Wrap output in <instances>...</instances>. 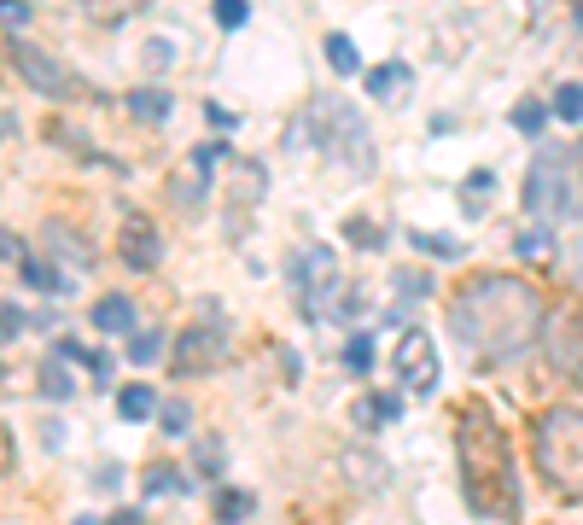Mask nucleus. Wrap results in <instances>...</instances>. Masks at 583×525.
Here are the masks:
<instances>
[{
  "instance_id": "obj_1",
  "label": "nucleus",
  "mask_w": 583,
  "mask_h": 525,
  "mask_svg": "<svg viewBox=\"0 0 583 525\" xmlns=\"http://www.w3.org/2000/svg\"><path fill=\"white\" fill-rule=\"evenodd\" d=\"M543 292L525 275H473L449 292V333L484 362H514L543 333Z\"/></svg>"
},
{
  "instance_id": "obj_2",
  "label": "nucleus",
  "mask_w": 583,
  "mask_h": 525,
  "mask_svg": "<svg viewBox=\"0 0 583 525\" xmlns=\"http://www.w3.org/2000/svg\"><path fill=\"white\" fill-rule=\"evenodd\" d=\"M455 461H461V496L479 520H514L519 514V473L502 420L484 397H467L455 409Z\"/></svg>"
},
{
  "instance_id": "obj_3",
  "label": "nucleus",
  "mask_w": 583,
  "mask_h": 525,
  "mask_svg": "<svg viewBox=\"0 0 583 525\" xmlns=\"http://www.w3.org/2000/svg\"><path fill=\"white\" fill-rule=\"evenodd\" d=\"M531 455H537V473L543 485L583 508V409L578 403H554L531 420Z\"/></svg>"
},
{
  "instance_id": "obj_4",
  "label": "nucleus",
  "mask_w": 583,
  "mask_h": 525,
  "mask_svg": "<svg viewBox=\"0 0 583 525\" xmlns=\"http://www.w3.org/2000/svg\"><path fill=\"white\" fill-rule=\"evenodd\" d=\"M525 210L543 222H583V140L537 152L525 170Z\"/></svg>"
},
{
  "instance_id": "obj_5",
  "label": "nucleus",
  "mask_w": 583,
  "mask_h": 525,
  "mask_svg": "<svg viewBox=\"0 0 583 525\" xmlns=\"http://www.w3.org/2000/svg\"><path fill=\"white\" fill-rule=\"evenodd\" d=\"M543 356L560 380H578L583 374V304H560V310H543Z\"/></svg>"
},
{
  "instance_id": "obj_6",
  "label": "nucleus",
  "mask_w": 583,
  "mask_h": 525,
  "mask_svg": "<svg viewBox=\"0 0 583 525\" xmlns=\"http://www.w3.org/2000/svg\"><path fill=\"white\" fill-rule=\"evenodd\" d=\"M222 356H228V333H222V321H193V327H181L170 345V374L175 380H199L210 368H222Z\"/></svg>"
},
{
  "instance_id": "obj_7",
  "label": "nucleus",
  "mask_w": 583,
  "mask_h": 525,
  "mask_svg": "<svg viewBox=\"0 0 583 525\" xmlns=\"http://www.w3.org/2000/svg\"><path fill=\"white\" fill-rule=\"evenodd\" d=\"M339 257L327 245H304L292 257V292H298V310L304 315H327V298L339 292Z\"/></svg>"
},
{
  "instance_id": "obj_8",
  "label": "nucleus",
  "mask_w": 583,
  "mask_h": 525,
  "mask_svg": "<svg viewBox=\"0 0 583 525\" xmlns=\"http://www.w3.org/2000/svg\"><path fill=\"white\" fill-rule=\"evenodd\" d=\"M6 53H12V70L24 76V88H35L41 100H76V94H88L82 76H70L53 53H41V47H30V41H12Z\"/></svg>"
},
{
  "instance_id": "obj_9",
  "label": "nucleus",
  "mask_w": 583,
  "mask_h": 525,
  "mask_svg": "<svg viewBox=\"0 0 583 525\" xmlns=\"http://www.w3.org/2000/svg\"><path fill=\"white\" fill-rule=\"evenodd\" d=\"M391 374L403 380V391L432 397V391H438V345H432V333L409 327V333L397 339V350H391Z\"/></svg>"
},
{
  "instance_id": "obj_10",
  "label": "nucleus",
  "mask_w": 583,
  "mask_h": 525,
  "mask_svg": "<svg viewBox=\"0 0 583 525\" xmlns=\"http://www.w3.org/2000/svg\"><path fill=\"white\" fill-rule=\"evenodd\" d=\"M228 158V140H205V146H193L187 152V164L175 170V181H170V193H175V210H193L205 205V193H210V170Z\"/></svg>"
},
{
  "instance_id": "obj_11",
  "label": "nucleus",
  "mask_w": 583,
  "mask_h": 525,
  "mask_svg": "<svg viewBox=\"0 0 583 525\" xmlns=\"http://www.w3.org/2000/svg\"><path fill=\"white\" fill-rule=\"evenodd\" d=\"M321 123H327V135H321V146H333L344 164L356 175L374 170V152H368V129H362V117L356 111H344V105H321Z\"/></svg>"
},
{
  "instance_id": "obj_12",
  "label": "nucleus",
  "mask_w": 583,
  "mask_h": 525,
  "mask_svg": "<svg viewBox=\"0 0 583 525\" xmlns=\"http://www.w3.org/2000/svg\"><path fill=\"white\" fill-rule=\"evenodd\" d=\"M117 257H123L129 269H140V275L164 263V240H158L152 216H140V210H129V216H123V228H117Z\"/></svg>"
},
{
  "instance_id": "obj_13",
  "label": "nucleus",
  "mask_w": 583,
  "mask_h": 525,
  "mask_svg": "<svg viewBox=\"0 0 583 525\" xmlns=\"http://www.w3.org/2000/svg\"><path fill=\"white\" fill-rule=\"evenodd\" d=\"M94 333L117 339V333H135V298L129 292H105L94 304Z\"/></svg>"
},
{
  "instance_id": "obj_14",
  "label": "nucleus",
  "mask_w": 583,
  "mask_h": 525,
  "mask_svg": "<svg viewBox=\"0 0 583 525\" xmlns=\"http://www.w3.org/2000/svg\"><path fill=\"white\" fill-rule=\"evenodd\" d=\"M350 420L362 432H374L379 420H403V391H374V397H356L350 403Z\"/></svg>"
},
{
  "instance_id": "obj_15",
  "label": "nucleus",
  "mask_w": 583,
  "mask_h": 525,
  "mask_svg": "<svg viewBox=\"0 0 583 525\" xmlns=\"http://www.w3.org/2000/svg\"><path fill=\"white\" fill-rule=\"evenodd\" d=\"M123 111H129L135 123H146V129H158V123H170L175 100H170V88H135V94L123 100Z\"/></svg>"
},
{
  "instance_id": "obj_16",
  "label": "nucleus",
  "mask_w": 583,
  "mask_h": 525,
  "mask_svg": "<svg viewBox=\"0 0 583 525\" xmlns=\"http://www.w3.org/2000/svg\"><path fill=\"white\" fill-rule=\"evenodd\" d=\"M70 368H76V362H70V356H65L59 345H53V356L41 362V391H47L53 403H65V397H76V374H70Z\"/></svg>"
},
{
  "instance_id": "obj_17",
  "label": "nucleus",
  "mask_w": 583,
  "mask_h": 525,
  "mask_svg": "<svg viewBox=\"0 0 583 525\" xmlns=\"http://www.w3.org/2000/svg\"><path fill=\"white\" fill-rule=\"evenodd\" d=\"M409 88H414V70L397 65V59H391V65H379V70H368V94L385 100V105H397V94H409Z\"/></svg>"
},
{
  "instance_id": "obj_18",
  "label": "nucleus",
  "mask_w": 583,
  "mask_h": 525,
  "mask_svg": "<svg viewBox=\"0 0 583 525\" xmlns=\"http://www.w3.org/2000/svg\"><path fill=\"white\" fill-rule=\"evenodd\" d=\"M117 415L129 420V426H140V420H152L158 415V391H152V385H123V391H117Z\"/></svg>"
},
{
  "instance_id": "obj_19",
  "label": "nucleus",
  "mask_w": 583,
  "mask_h": 525,
  "mask_svg": "<svg viewBox=\"0 0 583 525\" xmlns=\"http://www.w3.org/2000/svg\"><path fill=\"white\" fill-rule=\"evenodd\" d=\"M490 199H496V170H473L461 181V210H467V216H484Z\"/></svg>"
},
{
  "instance_id": "obj_20",
  "label": "nucleus",
  "mask_w": 583,
  "mask_h": 525,
  "mask_svg": "<svg viewBox=\"0 0 583 525\" xmlns=\"http://www.w3.org/2000/svg\"><path fill=\"white\" fill-rule=\"evenodd\" d=\"M18 275H24V286H30V292H47V298H59V292H65V275H59L53 263H35V257H18Z\"/></svg>"
},
{
  "instance_id": "obj_21",
  "label": "nucleus",
  "mask_w": 583,
  "mask_h": 525,
  "mask_svg": "<svg viewBox=\"0 0 583 525\" xmlns=\"http://www.w3.org/2000/svg\"><path fill=\"white\" fill-rule=\"evenodd\" d=\"M152 420H158L170 438H187V432H193V403H187V397H158V415Z\"/></svg>"
},
{
  "instance_id": "obj_22",
  "label": "nucleus",
  "mask_w": 583,
  "mask_h": 525,
  "mask_svg": "<svg viewBox=\"0 0 583 525\" xmlns=\"http://www.w3.org/2000/svg\"><path fill=\"white\" fill-rule=\"evenodd\" d=\"M519 257H525V263H549V257H554V234H549V222H543V216H537V228H525V234H519Z\"/></svg>"
},
{
  "instance_id": "obj_23",
  "label": "nucleus",
  "mask_w": 583,
  "mask_h": 525,
  "mask_svg": "<svg viewBox=\"0 0 583 525\" xmlns=\"http://www.w3.org/2000/svg\"><path fill=\"white\" fill-rule=\"evenodd\" d=\"M257 514V496L251 490H216V520H251Z\"/></svg>"
},
{
  "instance_id": "obj_24",
  "label": "nucleus",
  "mask_w": 583,
  "mask_h": 525,
  "mask_svg": "<svg viewBox=\"0 0 583 525\" xmlns=\"http://www.w3.org/2000/svg\"><path fill=\"white\" fill-rule=\"evenodd\" d=\"M327 65L339 70V76H356V70H362V53H356L350 35H327Z\"/></svg>"
},
{
  "instance_id": "obj_25",
  "label": "nucleus",
  "mask_w": 583,
  "mask_h": 525,
  "mask_svg": "<svg viewBox=\"0 0 583 525\" xmlns=\"http://www.w3.org/2000/svg\"><path fill=\"white\" fill-rule=\"evenodd\" d=\"M344 240L356 245V251H379L385 234H379V222H368V216H344Z\"/></svg>"
},
{
  "instance_id": "obj_26",
  "label": "nucleus",
  "mask_w": 583,
  "mask_h": 525,
  "mask_svg": "<svg viewBox=\"0 0 583 525\" xmlns=\"http://www.w3.org/2000/svg\"><path fill=\"white\" fill-rule=\"evenodd\" d=\"M129 356H135L140 368H146V362H158V356H164V333H158V327H135V339H129Z\"/></svg>"
},
{
  "instance_id": "obj_27",
  "label": "nucleus",
  "mask_w": 583,
  "mask_h": 525,
  "mask_svg": "<svg viewBox=\"0 0 583 525\" xmlns=\"http://www.w3.org/2000/svg\"><path fill=\"white\" fill-rule=\"evenodd\" d=\"M344 368H350V374H368V368H374V339H368V333H350V345H344Z\"/></svg>"
},
{
  "instance_id": "obj_28",
  "label": "nucleus",
  "mask_w": 583,
  "mask_h": 525,
  "mask_svg": "<svg viewBox=\"0 0 583 525\" xmlns=\"http://www.w3.org/2000/svg\"><path fill=\"white\" fill-rule=\"evenodd\" d=\"M409 240L420 245L426 257H444V263H455V257L467 251V245H461V240H449V234H409Z\"/></svg>"
},
{
  "instance_id": "obj_29",
  "label": "nucleus",
  "mask_w": 583,
  "mask_h": 525,
  "mask_svg": "<svg viewBox=\"0 0 583 525\" xmlns=\"http://www.w3.org/2000/svg\"><path fill=\"white\" fill-rule=\"evenodd\" d=\"M181 467H170V461H158L152 473H146V496H175V490H187L181 479H175Z\"/></svg>"
},
{
  "instance_id": "obj_30",
  "label": "nucleus",
  "mask_w": 583,
  "mask_h": 525,
  "mask_svg": "<svg viewBox=\"0 0 583 525\" xmlns=\"http://www.w3.org/2000/svg\"><path fill=\"white\" fill-rule=\"evenodd\" d=\"M554 117H566V123H583V82H566V88L554 94Z\"/></svg>"
},
{
  "instance_id": "obj_31",
  "label": "nucleus",
  "mask_w": 583,
  "mask_h": 525,
  "mask_svg": "<svg viewBox=\"0 0 583 525\" xmlns=\"http://www.w3.org/2000/svg\"><path fill=\"white\" fill-rule=\"evenodd\" d=\"M543 123H549V105H537V100L514 105V129L519 135H543Z\"/></svg>"
},
{
  "instance_id": "obj_32",
  "label": "nucleus",
  "mask_w": 583,
  "mask_h": 525,
  "mask_svg": "<svg viewBox=\"0 0 583 525\" xmlns=\"http://www.w3.org/2000/svg\"><path fill=\"white\" fill-rule=\"evenodd\" d=\"M210 6H216V24L222 30H240L245 18H251V0H210Z\"/></svg>"
},
{
  "instance_id": "obj_33",
  "label": "nucleus",
  "mask_w": 583,
  "mask_h": 525,
  "mask_svg": "<svg viewBox=\"0 0 583 525\" xmlns=\"http://www.w3.org/2000/svg\"><path fill=\"white\" fill-rule=\"evenodd\" d=\"M24 327H30V315L18 310V304H6V298H0V345H12Z\"/></svg>"
},
{
  "instance_id": "obj_34",
  "label": "nucleus",
  "mask_w": 583,
  "mask_h": 525,
  "mask_svg": "<svg viewBox=\"0 0 583 525\" xmlns=\"http://www.w3.org/2000/svg\"><path fill=\"white\" fill-rule=\"evenodd\" d=\"M70 240H76V234H65L59 222H47V245H53L59 257H76V263H88V251H82V245H70Z\"/></svg>"
},
{
  "instance_id": "obj_35",
  "label": "nucleus",
  "mask_w": 583,
  "mask_h": 525,
  "mask_svg": "<svg viewBox=\"0 0 583 525\" xmlns=\"http://www.w3.org/2000/svg\"><path fill=\"white\" fill-rule=\"evenodd\" d=\"M397 286H403V298H432V275H420V269H403Z\"/></svg>"
},
{
  "instance_id": "obj_36",
  "label": "nucleus",
  "mask_w": 583,
  "mask_h": 525,
  "mask_svg": "<svg viewBox=\"0 0 583 525\" xmlns=\"http://www.w3.org/2000/svg\"><path fill=\"white\" fill-rule=\"evenodd\" d=\"M170 59H175V47L164 41V35H152V41H146V65H152V70H164Z\"/></svg>"
},
{
  "instance_id": "obj_37",
  "label": "nucleus",
  "mask_w": 583,
  "mask_h": 525,
  "mask_svg": "<svg viewBox=\"0 0 583 525\" xmlns=\"http://www.w3.org/2000/svg\"><path fill=\"white\" fill-rule=\"evenodd\" d=\"M566 275H572V292L583 298V240H572V251H566Z\"/></svg>"
},
{
  "instance_id": "obj_38",
  "label": "nucleus",
  "mask_w": 583,
  "mask_h": 525,
  "mask_svg": "<svg viewBox=\"0 0 583 525\" xmlns=\"http://www.w3.org/2000/svg\"><path fill=\"white\" fill-rule=\"evenodd\" d=\"M0 18H6V24H24V18H30V6H24V0H0Z\"/></svg>"
},
{
  "instance_id": "obj_39",
  "label": "nucleus",
  "mask_w": 583,
  "mask_h": 525,
  "mask_svg": "<svg viewBox=\"0 0 583 525\" xmlns=\"http://www.w3.org/2000/svg\"><path fill=\"white\" fill-rule=\"evenodd\" d=\"M6 473H12V432L0 426V479H6Z\"/></svg>"
},
{
  "instance_id": "obj_40",
  "label": "nucleus",
  "mask_w": 583,
  "mask_h": 525,
  "mask_svg": "<svg viewBox=\"0 0 583 525\" xmlns=\"http://www.w3.org/2000/svg\"><path fill=\"white\" fill-rule=\"evenodd\" d=\"M100 490H111V485H123V467H100V479H94Z\"/></svg>"
}]
</instances>
